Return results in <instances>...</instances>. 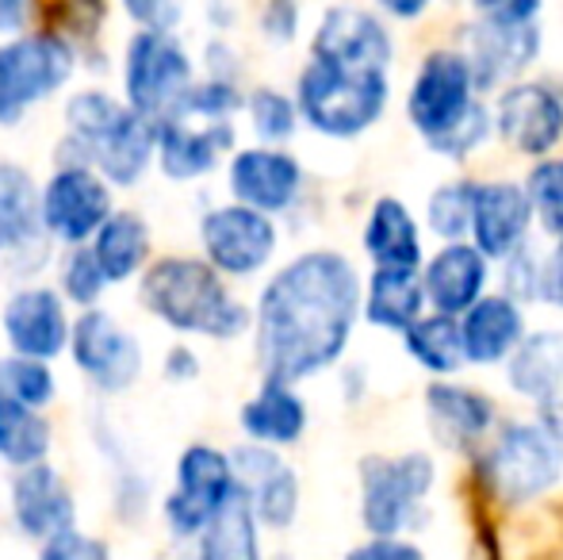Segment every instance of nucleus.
Here are the masks:
<instances>
[{
  "label": "nucleus",
  "instance_id": "79ce46f5",
  "mask_svg": "<svg viewBox=\"0 0 563 560\" xmlns=\"http://www.w3.org/2000/svg\"><path fill=\"white\" fill-rule=\"evenodd\" d=\"M119 12L131 31H157V35H180V23L188 20V8L177 0H123Z\"/></svg>",
  "mask_w": 563,
  "mask_h": 560
},
{
  "label": "nucleus",
  "instance_id": "4468645a",
  "mask_svg": "<svg viewBox=\"0 0 563 560\" xmlns=\"http://www.w3.org/2000/svg\"><path fill=\"white\" fill-rule=\"evenodd\" d=\"M51 246L38 219V177L15 157H0V265L15 284L38 281L54 265Z\"/></svg>",
  "mask_w": 563,
  "mask_h": 560
},
{
  "label": "nucleus",
  "instance_id": "f8f14e48",
  "mask_svg": "<svg viewBox=\"0 0 563 560\" xmlns=\"http://www.w3.org/2000/svg\"><path fill=\"white\" fill-rule=\"evenodd\" d=\"M69 361L77 376L89 384L97 396H126L146 373V345L142 338L108 307L74 315V334H69Z\"/></svg>",
  "mask_w": 563,
  "mask_h": 560
},
{
  "label": "nucleus",
  "instance_id": "423d86ee",
  "mask_svg": "<svg viewBox=\"0 0 563 560\" xmlns=\"http://www.w3.org/2000/svg\"><path fill=\"white\" fill-rule=\"evenodd\" d=\"M537 0H490L475 4V23L464 28V46H456L467 58L475 81V97L503 92L506 85H518L533 69L544 51V31Z\"/></svg>",
  "mask_w": 563,
  "mask_h": 560
},
{
  "label": "nucleus",
  "instance_id": "603ef678",
  "mask_svg": "<svg viewBox=\"0 0 563 560\" xmlns=\"http://www.w3.org/2000/svg\"><path fill=\"white\" fill-rule=\"evenodd\" d=\"M238 8L234 4H208L203 8V20H208L211 35H230V31L238 28Z\"/></svg>",
  "mask_w": 563,
  "mask_h": 560
},
{
  "label": "nucleus",
  "instance_id": "39448f33",
  "mask_svg": "<svg viewBox=\"0 0 563 560\" xmlns=\"http://www.w3.org/2000/svg\"><path fill=\"white\" fill-rule=\"evenodd\" d=\"M81 74V51L54 23L0 43V131H15L35 108L51 105Z\"/></svg>",
  "mask_w": 563,
  "mask_h": 560
},
{
  "label": "nucleus",
  "instance_id": "bb28decb",
  "mask_svg": "<svg viewBox=\"0 0 563 560\" xmlns=\"http://www.w3.org/2000/svg\"><path fill=\"white\" fill-rule=\"evenodd\" d=\"M311 426V411H307V399L299 396V388L276 381H261L253 396L242 399L238 407V430H242L245 446L261 449H284L299 446Z\"/></svg>",
  "mask_w": 563,
  "mask_h": 560
},
{
  "label": "nucleus",
  "instance_id": "ddd939ff",
  "mask_svg": "<svg viewBox=\"0 0 563 560\" xmlns=\"http://www.w3.org/2000/svg\"><path fill=\"white\" fill-rule=\"evenodd\" d=\"M115 208V188L89 165H51L38 180V219L54 250L89 246Z\"/></svg>",
  "mask_w": 563,
  "mask_h": 560
},
{
  "label": "nucleus",
  "instance_id": "c03bdc74",
  "mask_svg": "<svg viewBox=\"0 0 563 560\" xmlns=\"http://www.w3.org/2000/svg\"><path fill=\"white\" fill-rule=\"evenodd\" d=\"M35 560H112V541L77 526V530H66L58 538L43 541Z\"/></svg>",
  "mask_w": 563,
  "mask_h": 560
},
{
  "label": "nucleus",
  "instance_id": "6e6d98bb",
  "mask_svg": "<svg viewBox=\"0 0 563 560\" xmlns=\"http://www.w3.org/2000/svg\"><path fill=\"white\" fill-rule=\"evenodd\" d=\"M0 281H4V265H0Z\"/></svg>",
  "mask_w": 563,
  "mask_h": 560
},
{
  "label": "nucleus",
  "instance_id": "9d476101",
  "mask_svg": "<svg viewBox=\"0 0 563 560\" xmlns=\"http://www.w3.org/2000/svg\"><path fill=\"white\" fill-rule=\"evenodd\" d=\"M234 469L230 453L211 441H188L173 461V487L157 503L162 530L177 546H192L208 523L234 499Z\"/></svg>",
  "mask_w": 563,
  "mask_h": 560
},
{
  "label": "nucleus",
  "instance_id": "aec40b11",
  "mask_svg": "<svg viewBox=\"0 0 563 560\" xmlns=\"http://www.w3.org/2000/svg\"><path fill=\"white\" fill-rule=\"evenodd\" d=\"M495 135L521 157H552L563 142V92L549 81L506 85L490 105Z\"/></svg>",
  "mask_w": 563,
  "mask_h": 560
},
{
  "label": "nucleus",
  "instance_id": "1a4fd4ad",
  "mask_svg": "<svg viewBox=\"0 0 563 560\" xmlns=\"http://www.w3.org/2000/svg\"><path fill=\"white\" fill-rule=\"evenodd\" d=\"M361 476V526L368 538H402L422 526L426 503L438 484V461L422 449L399 457L368 453L356 469Z\"/></svg>",
  "mask_w": 563,
  "mask_h": 560
},
{
  "label": "nucleus",
  "instance_id": "3c124183",
  "mask_svg": "<svg viewBox=\"0 0 563 560\" xmlns=\"http://www.w3.org/2000/svg\"><path fill=\"white\" fill-rule=\"evenodd\" d=\"M541 299L563 311V239L541 257Z\"/></svg>",
  "mask_w": 563,
  "mask_h": 560
},
{
  "label": "nucleus",
  "instance_id": "864d4df0",
  "mask_svg": "<svg viewBox=\"0 0 563 560\" xmlns=\"http://www.w3.org/2000/svg\"><path fill=\"white\" fill-rule=\"evenodd\" d=\"M379 15H399V20H415V15L426 12V4L418 0V4H395V0H387L384 8H376Z\"/></svg>",
  "mask_w": 563,
  "mask_h": 560
},
{
  "label": "nucleus",
  "instance_id": "09e8293b",
  "mask_svg": "<svg viewBox=\"0 0 563 560\" xmlns=\"http://www.w3.org/2000/svg\"><path fill=\"white\" fill-rule=\"evenodd\" d=\"M345 560H426V553L407 538H368L349 549Z\"/></svg>",
  "mask_w": 563,
  "mask_h": 560
},
{
  "label": "nucleus",
  "instance_id": "f3484780",
  "mask_svg": "<svg viewBox=\"0 0 563 560\" xmlns=\"http://www.w3.org/2000/svg\"><path fill=\"white\" fill-rule=\"evenodd\" d=\"M475 81L467 58L456 46H438L422 58L407 89V120L426 142L445 135L452 123L475 105Z\"/></svg>",
  "mask_w": 563,
  "mask_h": 560
},
{
  "label": "nucleus",
  "instance_id": "c85d7f7f",
  "mask_svg": "<svg viewBox=\"0 0 563 560\" xmlns=\"http://www.w3.org/2000/svg\"><path fill=\"white\" fill-rule=\"evenodd\" d=\"M361 246L368 254L372 270H422L426 262L422 227L399 196H376L372 200Z\"/></svg>",
  "mask_w": 563,
  "mask_h": 560
},
{
  "label": "nucleus",
  "instance_id": "412c9836",
  "mask_svg": "<svg viewBox=\"0 0 563 560\" xmlns=\"http://www.w3.org/2000/svg\"><path fill=\"white\" fill-rule=\"evenodd\" d=\"M238 150V123H208L165 116L154 123V169L169 185H196L211 177Z\"/></svg>",
  "mask_w": 563,
  "mask_h": 560
},
{
  "label": "nucleus",
  "instance_id": "6ab92c4d",
  "mask_svg": "<svg viewBox=\"0 0 563 560\" xmlns=\"http://www.w3.org/2000/svg\"><path fill=\"white\" fill-rule=\"evenodd\" d=\"M8 515H12L20 538L43 546L58 534L77 530L81 503H77V492L66 472L54 461H43L12 472V480H8Z\"/></svg>",
  "mask_w": 563,
  "mask_h": 560
},
{
  "label": "nucleus",
  "instance_id": "5fc2aeb1",
  "mask_svg": "<svg viewBox=\"0 0 563 560\" xmlns=\"http://www.w3.org/2000/svg\"><path fill=\"white\" fill-rule=\"evenodd\" d=\"M273 560H296V557H291V553H280V557H273Z\"/></svg>",
  "mask_w": 563,
  "mask_h": 560
},
{
  "label": "nucleus",
  "instance_id": "a19ab883",
  "mask_svg": "<svg viewBox=\"0 0 563 560\" xmlns=\"http://www.w3.org/2000/svg\"><path fill=\"white\" fill-rule=\"evenodd\" d=\"M490 135H495V123H490V105L479 97L456 123H452L445 135L430 139L426 146H430L438 157H445V162H467V157H472Z\"/></svg>",
  "mask_w": 563,
  "mask_h": 560
},
{
  "label": "nucleus",
  "instance_id": "7ed1b4c3",
  "mask_svg": "<svg viewBox=\"0 0 563 560\" xmlns=\"http://www.w3.org/2000/svg\"><path fill=\"white\" fill-rule=\"evenodd\" d=\"M54 165H89L115 193H131L154 169V123L134 116L104 85H81L62 105Z\"/></svg>",
  "mask_w": 563,
  "mask_h": 560
},
{
  "label": "nucleus",
  "instance_id": "a878e982",
  "mask_svg": "<svg viewBox=\"0 0 563 560\" xmlns=\"http://www.w3.org/2000/svg\"><path fill=\"white\" fill-rule=\"evenodd\" d=\"M460 327V345H464L467 365H506L510 353L521 345V338L529 334L526 307L514 304L503 292H487L483 299H475L464 315L456 319Z\"/></svg>",
  "mask_w": 563,
  "mask_h": 560
},
{
  "label": "nucleus",
  "instance_id": "7c9ffc66",
  "mask_svg": "<svg viewBox=\"0 0 563 560\" xmlns=\"http://www.w3.org/2000/svg\"><path fill=\"white\" fill-rule=\"evenodd\" d=\"M506 384L529 404H552L563 396V330H533L506 361Z\"/></svg>",
  "mask_w": 563,
  "mask_h": 560
},
{
  "label": "nucleus",
  "instance_id": "4c0bfd02",
  "mask_svg": "<svg viewBox=\"0 0 563 560\" xmlns=\"http://www.w3.org/2000/svg\"><path fill=\"white\" fill-rule=\"evenodd\" d=\"M475 185L479 180H445L430 193L426 200V223L430 231L441 239V246L449 242H467V231H472V208H475Z\"/></svg>",
  "mask_w": 563,
  "mask_h": 560
},
{
  "label": "nucleus",
  "instance_id": "2f4dec72",
  "mask_svg": "<svg viewBox=\"0 0 563 560\" xmlns=\"http://www.w3.org/2000/svg\"><path fill=\"white\" fill-rule=\"evenodd\" d=\"M192 560H268L257 518L238 492L192 541Z\"/></svg>",
  "mask_w": 563,
  "mask_h": 560
},
{
  "label": "nucleus",
  "instance_id": "dca6fc26",
  "mask_svg": "<svg viewBox=\"0 0 563 560\" xmlns=\"http://www.w3.org/2000/svg\"><path fill=\"white\" fill-rule=\"evenodd\" d=\"M227 200L276 219L288 216L307 188V169L288 146H238L223 165Z\"/></svg>",
  "mask_w": 563,
  "mask_h": 560
},
{
  "label": "nucleus",
  "instance_id": "b1692460",
  "mask_svg": "<svg viewBox=\"0 0 563 560\" xmlns=\"http://www.w3.org/2000/svg\"><path fill=\"white\" fill-rule=\"evenodd\" d=\"M418 277H422L426 292V311L460 319L475 299L487 296L490 262L472 242H449V246H438V254L426 257Z\"/></svg>",
  "mask_w": 563,
  "mask_h": 560
},
{
  "label": "nucleus",
  "instance_id": "c756f323",
  "mask_svg": "<svg viewBox=\"0 0 563 560\" xmlns=\"http://www.w3.org/2000/svg\"><path fill=\"white\" fill-rule=\"evenodd\" d=\"M426 315V292L418 270H372L361 284V319L376 330L407 334Z\"/></svg>",
  "mask_w": 563,
  "mask_h": 560
},
{
  "label": "nucleus",
  "instance_id": "0eeeda50",
  "mask_svg": "<svg viewBox=\"0 0 563 560\" xmlns=\"http://www.w3.org/2000/svg\"><path fill=\"white\" fill-rule=\"evenodd\" d=\"M119 89L115 97L134 116L157 123L177 108V100L200 77L192 46L185 35H157V31H131L119 46Z\"/></svg>",
  "mask_w": 563,
  "mask_h": 560
},
{
  "label": "nucleus",
  "instance_id": "8fccbe9b",
  "mask_svg": "<svg viewBox=\"0 0 563 560\" xmlns=\"http://www.w3.org/2000/svg\"><path fill=\"white\" fill-rule=\"evenodd\" d=\"M38 23V4L31 0H0V43L31 31Z\"/></svg>",
  "mask_w": 563,
  "mask_h": 560
},
{
  "label": "nucleus",
  "instance_id": "5701e85b",
  "mask_svg": "<svg viewBox=\"0 0 563 560\" xmlns=\"http://www.w3.org/2000/svg\"><path fill=\"white\" fill-rule=\"evenodd\" d=\"M529 231H533V211H529L521 180H479L475 185L467 242L487 262H506L514 250L526 246Z\"/></svg>",
  "mask_w": 563,
  "mask_h": 560
},
{
  "label": "nucleus",
  "instance_id": "473e14b6",
  "mask_svg": "<svg viewBox=\"0 0 563 560\" xmlns=\"http://www.w3.org/2000/svg\"><path fill=\"white\" fill-rule=\"evenodd\" d=\"M54 453V422L51 415L31 411L0 392V464L12 472L51 461Z\"/></svg>",
  "mask_w": 563,
  "mask_h": 560
},
{
  "label": "nucleus",
  "instance_id": "f03ea898",
  "mask_svg": "<svg viewBox=\"0 0 563 560\" xmlns=\"http://www.w3.org/2000/svg\"><path fill=\"white\" fill-rule=\"evenodd\" d=\"M139 307L169 334L203 342H238L250 334L253 307L200 254H157L139 281Z\"/></svg>",
  "mask_w": 563,
  "mask_h": 560
},
{
  "label": "nucleus",
  "instance_id": "f257e3e1",
  "mask_svg": "<svg viewBox=\"0 0 563 560\" xmlns=\"http://www.w3.org/2000/svg\"><path fill=\"white\" fill-rule=\"evenodd\" d=\"M361 284L353 257L334 246L299 250L253 299V361L261 381H314L345 358L361 322Z\"/></svg>",
  "mask_w": 563,
  "mask_h": 560
},
{
  "label": "nucleus",
  "instance_id": "58836bf2",
  "mask_svg": "<svg viewBox=\"0 0 563 560\" xmlns=\"http://www.w3.org/2000/svg\"><path fill=\"white\" fill-rule=\"evenodd\" d=\"M526 188L529 211H533V223H541V231L549 239H563V157H541L533 162V169L521 180Z\"/></svg>",
  "mask_w": 563,
  "mask_h": 560
},
{
  "label": "nucleus",
  "instance_id": "a18cd8bd",
  "mask_svg": "<svg viewBox=\"0 0 563 560\" xmlns=\"http://www.w3.org/2000/svg\"><path fill=\"white\" fill-rule=\"evenodd\" d=\"M196 66H200V77L223 81V85H242V74H245L242 51H238L230 35H211L208 43H203L200 58H196Z\"/></svg>",
  "mask_w": 563,
  "mask_h": 560
},
{
  "label": "nucleus",
  "instance_id": "e433bc0d",
  "mask_svg": "<svg viewBox=\"0 0 563 560\" xmlns=\"http://www.w3.org/2000/svg\"><path fill=\"white\" fill-rule=\"evenodd\" d=\"M0 392L8 399H15V404L46 415L54 407V399H58V373L46 361L0 353Z\"/></svg>",
  "mask_w": 563,
  "mask_h": 560
},
{
  "label": "nucleus",
  "instance_id": "cd10ccee",
  "mask_svg": "<svg viewBox=\"0 0 563 560\" xmlns=\"http://www.w3.org/2000/svg\"><path fill=\"white\" fill-rule=\"evenodd\" d=\"M92 257H97L100 273H104L108 288H123L134 284L146 273V265L157 257L154 246V223L146 219V211L139 208H115L104 219L97 234L89 242Z\"/></svg>",
  "mask_w": 563,
  "mask_h": 560
},
{
  "label": "nucleus",
  "instance_id": "37998d69",
  "mask_svg": "<svg viewBox=\"0 0 563 560\" xmlns=\"http://www.w3.org/2000/svg\"><path fill=\"white\" fill-rule=\"evenodd\" d=\"M503 296H510L514 304H529V299H541V257L533 254V246L514 250L503 262Z\"/></svg>",
  "mask_w": 563,
  "mask_h": 560
},
{
  "label": "nucleus",
  "instance_id": "4be33fe9",
  "mask_svg": "<svg viewBox=\"0 0 563 560\" xmlns=\"http://www.w3.org/2000/svg\"><path fill=\"white\" fill-rule=\"evenodd\" d=\"M319 62H341V66L387 69L391 74L395 35L376 8L364 4H330L311 31V54Z\"/></svg>",
  "mask_w": 563,
  "mask_h": 560
},
{
  "label": "nucleus",
  "instance_id": "ea45409f",
  "mask_svg": "<svg viewBox=\"0 0 563 560\" xmlns=\"http://www.w3.org/2000/svg\"><path fill=\"white\" fill-rule=\"evenodd\" d=\"M245 85H223L196 77L192 89L177 100L169 116H188V120H208V123H234L242 116Z\"/></svg>",
  "mask_w": 563,
  "mask_h": 560
},
{
  "label": "nucleus",
  "instance_id": "6e6552de",
  "mask_svg": "<svg viewBox=\"0 0 563 560\" xmlns=\"http://www.w3.org/2000/svg\"><path fill=\"white\" fill-rule=\"evenodd\" d=\"M475 472L503 507H526L563 480V441L537 419L506 422L479 453Z\"/></svg>",
  "mask_w": 563,
  "mask_h": 560
},
{
  "label": "nucleus",
  "instance_id": "72a5a7b5",
  "mask_svg": "<svg viewBox=\"0 0 563 560\" xmlns=\"http://www.w3.org/2000/svg\"><path fill=\"white\" fill-rule=\"evenodd\" d=\"M402 350H407V358L415 361L418 369H426L433 381H452V376L467 365L464 345H460V327L449 315L426 311L422 319L402 334Z\"/></svg>",
  "mask_w": 563,
  "mask_h": 560
},
{
  "label": "nucleus",
  "instance_id": "393cba45",
  "mask_svg": "<svg viewBox=\"0 0 563 560\" xmlns=\"http://www.w3.org/2000/svg\"><path fill=\"white\" fill-rule=\"evenodd\" d=\"M495 399L456 381H433L426 388V422L441 449L449 453H472L495 430Z\"/></svg>",
  "mask_w": 563,
  "mask_h": 560
},
{
  "label": "nucleus",
  "instance_id": "2eb2a0df",
  "mask_svg": "<svg viewBox=\"0 0 563 560\" xmlns=\"http://www.w3.org/2000/svg\"><path fill=\"white\" fill-rule=\"evenodd\" d=\"M69 334H74V311L51 288V281L12 284L0 304V338L8 353L54 365L58 358H66Z\"/></svg>",
  "mask_w": 563,
  "mask_h": 560
},
{
  "label": "nucleus",
  "instance_id": "9b49d317",
  "mask_svg": "<svg viewBox=\"0 0 563 560\" xmlns=\"http://www.w3.org/2000/svg\"><path fill=\"white\" fill-rule=\"evenodd\" d=\"M200 257L227 284L253 281L280 254V223L242 204H208L196 219Z\"/></svg>",
  "mask_w": 563,
  "mask_h": 560
},
{
  "label": "nucleus",
  "instance_id": "c9c22d12",
  "mask_svg": "<svg viewBox=\"0 0 563 560\" xmlns=\"http://www.w3.org/2000/svg\"><path fill=\"white\" fill-rule=\"evenodd\" d=\"M54 281L51 288L66 299L69 311H92V307H104L108 296V281L100 273L97 257H92L89 246H74V250H58L51 265Z\"/></svg>",
  "mask_w": 563,
  "mask_h": 560
},
{
  "label": "nucleus",
  "instance_id": "20e7f679",
  "mask_svg": "<svg viewBox=\"0 0 563 560\" xmlns=\"http://www.w3.org/2000/svg\"><path fill=\"white\" fill-rule=\"evenodd\" d=\"M299 123L322 139H361L384 120L391 105V74L387 69L341 66V62L307 58L296 74Z\"/></svg>",
  "mask_w": 563,
  "mask_h": 560
},
{
  "label": "nucleus",
  "instance_id": "f704fd0d",
  "mask_svg": "<svg viewBox=\"0 0 563 560\" xmlns=\"http://www.w3.org/2000/svg\"><path fill=\"white\" fill-rule=\"evenodd\" d=\"M242 116L250 123L257 146H288L296 139V131L303 128L291 92L276 89V85H253V89H245Z\"/></svg>",
  "mask_w": 563,
  "mask_h": 560
},
{
  "label": "nucleus",
  "instance_id": "a211bd4d",
  "mask_svg": "<svg viewBox=\"0 0 563 560\" xmlns=\"http://www.w3.org/2000/svg\"><path fill=\"white\" fill-rule=\"evenodd\" d=\"M227 453L230 469H234V487L250 503L261 534L291 530L299 518V503H303V484H299L296 464L276 449L245 446V441L227 449Z\"/></svg>",
  "mask_w": 563,
  "mask_h": 560
},
{
  "label": "nucleus",
  "instance_id": "49530a36",
  "mask_svg": "<svg viewBox=\"0 0 563 560\" xmlns=\"http://www.w3.org/2000/svg\"><path fill=\"white\" fill-rule=\"evenodd\" d=\"M303 31V8L291 0H268L257 12V35L268 46H291Z\"/></svg>",
  "mask_w": 563,
  "mask_h": 560
},
{
  "label": "nucleus",
  "instance_id": "de8ad7c7",
  "mask_svg": "<svg viewBox=\"0 0 563 560\" xmlns=\"http://www.w3.org/2000/svg\"><path fill=\"white\" fill-rule=\"evenodd\" d=\"M162 381L165 384H177V388H188V384H196L203 376V361L200 353H196V345L188 342H169L162 353Z\"/></svg>",
  "mask_w": 563,
  "mask_h": 560
}]
</instances>
